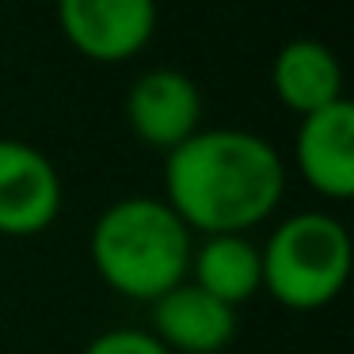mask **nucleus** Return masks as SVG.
I'll return each instance as SVG.
<instances>
[{"label":"nucleus","mask_w":354,"mask_h":354,"mask_svg":"<svg viewBox=\"0 0 354 354\" xmlns=\"http://www.w3.org/2000/svg\"><path fill=\"white\" fill-rule=\"evenodd\" d=\"M286 160L263 133L202 126L164 160V194L191 236H248L278 209Z\"/></svg>","instance_id":"f257e3e1"},{"label":"nucleus","mask_w":354,"mask_h":354,"mask_svg":"<svg viewBox=\"0 0 354 354\" xmlns=\"http://www.w3.org/2000/svg\"><path fill=\"white\" fill-rule=\"evenodd\" d=\"M191 248V229L156 194H126L111 202L88 236V255L103 286L149 305L187 282Z\"/></svg>","instance_id":"f03ea898"},{"label":"nucleus","mask_w":354,"mask_h":354,"mask_svg":"<svg viewBox=\"0 0 354 354\" xmlns=\"http://www.w3.org/2000/svg\"><path fill=\"white\" fill-rule=\"evenodd\" d=\"M351 232L335 214L301 209L270 229L263 259V290L293 313L324 308L351 278Z\"/></svg>","instance_id":"7ed1b4c3"},{"label":"nucleus","mask_w":354,"mask_h":354,"mask_svg":"<svg viewBox=\"0 0 354 354\" xmlns=\"http://www.w3.org/2000/svg\"><path fill=\"white\" fill-rule=\"evenodd\" d=\"M156 0H57V27L80 57L133 62L156 35Z\"/></svg>","instance_id":"20e7f679"},{"label":"nucleus","mask_w":354,"mask_h":354,"mask_svg":"<svg viewBox=\"0 0 354 354\" xmlns=\"http://www.w3.org/2000/svg\"><path fill=\"white\" fill-rule=\"evenodd\" d=\"M62 176L42 149L0 138V236L27 240L54 229L62 214Z\"/></svg>","instance_id":"39448f33"},{"label":"nucleus","mask_w":354,"mask_h":354,"mask_svg":"<svg viewBox=\"0 0 354 354\" xmlns=\"http://www.w3.org/2000/svg\"><path fill=\"white\" fill-rule=\"evenodd\" d=\"M130 133L164 156L202 130V88L183 69H149L126 92Z\"/></svg>","instance_id":"423d86ee"},{"label":"nucleus","mask_w":354,"mask_h":354,"mask_svg":"<svg viewBox=\"0 0 354 354\" xmlns=\"http://www.w3.org/2000/svg\"><path fill=\"white\" fill-rule=\"evenodd\" d=\"M297 171L316 194L346 202L354 194V103L339 100L331 107L305 115L293 141Z\"/></svg>","instance_id":"0eeeda50"},{"label":"nucleus","mask_w":354,"mask_h":354,"mask_svg":"<svg viewBox=\"0 0 354 354\" xmlns=\"http://www.w3.org/2000/svg\"><path fill=\"white\" fill-rule=\"evenodd\" d=\"M236 308L202 293L194 282H179L153 301V339L171 354H221L236 339Z\"/></svg>","instance_id":"6e6552de"},{"label":"nucleus","mask_w":354,"mask_h":354,"mask_svg":"<svg viewBox=\"0 0 354 354\" xmlns=\"http://www.w3.org/2000/svg\"><path fill=\"white\" fill-rule=\"evenodd\" d=\"M270 88L278 103L290 115L305 118L331 103L346 100L343 95V65L335 50L324 46L320 39H293L274 54L270 65Z\"/></svg>","instance_id":"1a4fd4ad"},{"label":"nucleus","mask_w":354,"mask_h":354,"mask_svg":"<svg viewBox=\"0 0 354 354\" xmlns=\"http://www.w3.org/2000/svg\"><path fill=\"white\" fill-rule=\"evenodd\" d=\"M187 282H194L202 293L217 297L221 305L240 308L263 290V259L259 244L252 236H202L191 248Z\"/></svg>","instance_id":"9d476101"},{"label":"nucleus","mask_w":354,"mask_h":354,"mask_svg":"<svg viewBox=\"0 0 354 354\" xmlns=\"http://www.w3.org/2000/svg\"><path fill=\"white\" fill-rule=\"evenodd\" d=\"M84 354H171L168 346H160L153 339V331L141 328H111L103 335H95L84 346Z\"/></svg>","instance_id":"9b49d317"}]
</instances>
